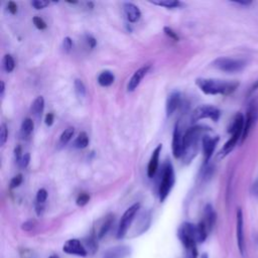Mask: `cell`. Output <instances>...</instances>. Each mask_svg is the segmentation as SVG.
<instances>
[{"instance_id": "cell-28", "label": "cell", "mask_w": 258, "mask_h": 258, "mask_svg": "<svg viewBox=\"0 0 258 258\" xmlns=\"http://www.w3.org/2000/svg\"><path fill=\"white\" fill-rule=\"evenodd\" d=\"M3 67H4V70L7 73H10V72H12L14 70L15 63H14L13 58L10 55H5L4 56V58H3Z\"/></svg>"}, {"instance_id": "cell-47", "label": "cell", "mask_w": 258, "mask_h": 258, "mask_svg": "<svg viewBox=\"0 0 258 258\" xmlns=\"http://www.w3.org/2000/svg\"><path fill=\"white\" fill-rule=\"evenodd\" d=\"M258 89V80H256L254 83H253V85L251 86V88H250V90H249V93L251 94V93H253V92H255V91Z\"/></svg>"}, {"instance_id": "cell-24", "label": "cell", "mask_w": 258, "mask_h": 258, "mask_svg": "<svg viewBox=\"0 0 258 258\" xmlns=\"http://www.w3.org/2000/svg\"><path fill=\"white\" fill-rule=\"evenodd\" d=\"M89 144V138L86 132H81L78 138L75 139L74 141V146L76 148H79V149H83V148H86Z\"/></svg>"}, {"instance_id": "cell-13", "label": "cell", "mask_w": 258, "mask_h": 258, "mask_svg": "<svg viewBox=\"0 0 258 258\" xmlns=\"http://www.w3.org/2000/svg\"><path fill=\"white\" fill-rule=\"evenodd\" d=\"M64 252L71 254V255H77L85 257L88 255V251L85 246L81 243V241L78 239H70L64 244L63 247Z\"/></svg>"}, {"instance_id": "cell-36", "label": "cell", "mask_w": 258, "mask_h": 258, "mask_svg": "<svg viewBox=\"0 0 258 258\" xmlns=\"http://www.w3.org/2000/svg\"><path fill=\"white\" fill-rule=\"evenodd\" d=\"M21 183H22V176H21V175L15 176V177L11 179V181H10V188H11V189L18 188Z\"/></svg>"}, {"instance_id": "cell-44", "label": "cell", "mask_w": 258, "mask_h": 258, "mask_svg": "<svg viewBox=\"0 0 258 258\" xmlns=\"http://www.w3.org/2000/svg\"><path fill=\"white\" fill-rule=\"evenodd\" d=\"M251 194L258 198V179L255 181V183L251 187Z\"/></svg>"}, {"instance_id": "cell-9", "label": "cell", "mask_w": 258, "mask_h": 258, "mask_svg": "<svg viewBox=\"0 0 258 258\" xmlns=\"http://www.w3.org/2000/svg\"><path fill=\"white\" fill-rule=\"evenodd\" d=\"M257 120H258V101L253 100L249 104L247 112H246V117L244 121V129H243V134H242L241 143L246 140L251 129L257 122Z\"/></svg>"}, {"instance_id": "cell-5", "label": "cell", "mask_w": 258, "mask_h": 258, "mask_svg": "<svg viewBox=\"0 0 258 258\" xmlns=\"http://www.w3.org/2000/svg\"><path fill=\"white\" fill-rule=\"evenodd\" d=\"M246 60L241 59H232V58H225L221 57L216 59L213 62V67L226 72V73H238L243 71L246 67Z\"/></svg>"}, {"instance_id": "cell-4", "label": "cell", "mask_w": 258, "mask_h": 258, "mask_svg": "<svg viewBox=\"0 0 258 258\" xmlns=\"http://www.w3.org/2000/svg\"><path fill=\"white\" fill-rule=\"evenodd\" d=\"M175 185V172L173 164L170 161H166L163 165V171L161 176V181L159 186V200L163 202L170 195Z\"/></svg>"}, {"instance_id": "cell-34", "label": "cell", "mask_w": 258, "mask_h": 258, "mask_svg": "<svg viewBox=\"0 0 258 258\" xmlns=\"http://www.w3.org/2000/svg\"><path fill=\"white\" fill-rule=\"evenodd\" d=\"M33 21H34V24L36 25V27L39 28V29H40V30L47 28V23H45V21L41 18L35 17L33 19Z\"/></svg>"}, {"instance_id": "cell-22", "label": "cell", "mask_w": 258, "mask_h": 258, "mask_svg": "<svg viewBox=\"0 0 258 258\" xmlns=\"http://www.w3.org/2000/svg\"><path fill=\"white\" fill-rule=\"evenodd\" d=\"M34 128H35V123L33 119L30 118H25L22 123H21V128H20V132H21V135L22 138L26 139V138H29L30 134L33 133L34 131Z\"/></svg>"}, {"instance_id": "cell-12", "label": "cell", "mask_w": 258, "mask_h": 258, "mask_svg": "<svg viewBox=\"0 0 258 258\" xmlns=\"http://www.w3.org/2000/svg\"><path fill=\"white\" fill-rule=\"evenodd\" d=\"M173 155L176 159L183 157L184 153V135H181V129L179 123L176 124L173 135Z\"/></svg>"}, {"instance_id": "cell-33", "label": "cell", "mask_w": 258, "mask_h": 258, "mask_svg": "<svg viewBox=\"0 0 258 258\" xmlns=\"http://www.w3.org/2000/svg\"><path fill=\"white\" fill-rule=\"evenodd\" d=\"M90 201V196L86 193H82L81 195H79V197L77 198V205L80 206V207H83L85 206L88 202Z\"/></svg>"}, {"instance_id": "cell-8", "label": "cell", "mask_w": 258, "mask_h": 258, "mask_svg": "<svg viewBox=\"0 0 258 258\" xmlns=\"http://www.w3.org/2000/svg\"><path fill=\"white\" fill-rule=\"evenodd\" d=\"M221 116V112L218 108H216L215 106H212V105H201L199 107H197L194 112L191 115V121L194 122H197V121H199L201 119H205V118H210L215 122L219 120Z\"/></svg>"}, {"instance_id": "cell-14", "label": "cell", "mask_w": 258, "mask_h": 258, "mask_svg": "<svg viewBox=\"0 0 258 258\" xmlns=\"http://www.w3.org/2000/svg\"><path fill=\"white\" fill-rule=\"evenodd\" d=\"M149 69H150L149 65L143 66V67H141L140 69H139L138 71H136L133 74V76L131 77V79L129 80L128 85H127V91H128V92H133V91L139 86L141 80L145 77L146 74L149 71Z\"/></svg>"}, {"instance_id": "cell-46", "label": "cell", "mask_w": 258, "mask_h": 258, "mask_svg": "<svg viewBox=\"0 0 258 258\" xmlns=\"http://www.w3.org/2000/svg\"><path fill=\"white\" fill-rule=\"evenodd\" d=\"M233 3H235L237 5H242V6H249L252 4L251 1H235Z\"/></svg>"}, {"instance_id": "cell-6", "label": "cell", "mask_w": 258, "mask_h": 258, "mask_svg": "<svg viewBox=\"0 0 258 258\" xmlns=\"http://www.w3.org/2000/svg\"><path fill=\"white\" fill-rule=\"evenodd\" d=\"M178 236L185 248L197 246V225L189 222L184 223L179 228Z\"/></svg>"}, {"instance_id": "cell-23", "label": "cell", "mask_w": 258, "mask_h": 258, "mask_svg": "<svg viewBox=\"0 0 258 258\" xmlns=\"http://www.w3.org/2000/svg\"><path fill=\"white\" fill-rule=\"evenodd\" d=\"M114 221V217L112 215H108L107 217L105 218V220L103 221L101 227H100V229H99V232L97 234V237L99 239H102L106 234L108 233V231L110 230L111 228V226H112V223Z\"/></svg>"}, {"instance_id": "cell-15", "label": "cell", "mask_w": 258, "mask_h": 258, "mask_svg": "<svg viewBox=\"0 0 258 258\" xmlns=\"http://www.w3.org/2000/svg\"><path fill=\"white\" fill-rule=\"evenodd\" d=\"M161 149H162V144H159L156 149L154 150L153 155H151V158L149 159L148 162V166H147V176L148 178H154L155 175L157 174L158 168H159V155L161 153Z\"/></svg>"}, {"instance_id": "cell-25", "label": "cell", "mask_w": 258, "mask_h": 258, "mask_svg": "<svg viewBox=\"0 0 258 258\" xmlns=\"http://www.w3.org/2000/svg\"><path fill=\"white\" fill-rule=\"evenodd\" d=\"M150 3L166 8H176L181 5V3L179 1H177V0H158V1H150Z\"/></svg>"}, {"instance_id": "cell-35", "label": "cell", "mask_w": 258, "mask_h": 258, "mask_svg": "<svg viewBox=\"0 0 258 258\" xmlns=\"http://www.w3.org/2000/svg\"><path fill=\"white\" fill-rule=\"evenodd\" d=\"M50 4L49 1H44V0H35V1H32V5L36 9H42L44 7H47Z\"/></svg>"}, {"instance_id": "cell-2", "label": "cell", "mask_w": 258, "mask_h": 258, "mask_svg": "<svg viewBox=\"0 0 258 258\" xmlns=\"http://www.w3.org/2000/svg\"><path fill=\"white\" fill-rule=\"evenodd\" d=\"M210 128L197 125L189 128L184 134V160L191 162V160L197 156L199 150V143L202 141L203 136L206 131H209Z\"/></svg>"}, {"instance_id": "cell-32", "label": "cell", "mask_w": 258, "mask_h": 258, "mask_svg": "<svg viewBox=\"0 0 258 258\" xmlns=\"http://www.w3.org/2000/svg\"><path fill=\"white\" fill-rule=\"evenodd\" d=\"M198 257V249L197 246L185 248V258H197Z\"/></svg>"}, {"instance_id": "cell-29", "label": "cell", "mask_w": 258, "mask_h": 258, "mask_svg": "<svg viewBox=\"0 0 258 258\" xmlns=\"http://www.w3.org/2000/svg\"><path fill=\"white\" fill-rule=\"evenodd\" d=\"M85 242H86V246H88V248H89V252L94 253L97 250V242H96L95 236L88 237L85 240Z\"/></svg>"}, {"instance_id": "cell-50", "label": "cell", "mask_w": 258, "mask_h": 258, "mask_svg": "<svg viewBox=\"0 0 258 258\" xmlns=\"http://www.w3.org/2000/svg\"><path fill=\"white\" fill-rule=\"evenodd\" d=\"M202 258H208V256H207V254H204V255L202 256Z\"/></svg>"}, {"instance_id": "cell-30", "label": "cell", "mask_w": 258, "mask_h": 258, "mask_svg": "<svg viewBox=\"0 0 258 258\" xmlns=\"http://www.w3.org/2000/svg\"><path fill=\"white\" fill-rule=\"evenodd\" d=\"M48 199V192L45 191L44 189H40L39 190L38 194H37V205H42L44 204V202L47 201Z\"/></svg>"}, {"instance_id": "cell-37", "label": "cell", "mask_w": 258, "mask_h": 258, "mask_svg": "<svg viewBox=\"0 0 258 258\" xmlns=\"http://www.w3.org/2000/svg\"><path fill=\"white\" fill-rule=\"evenodd\" d=\"M22 150H21V146L20 145H18L17 147L14 148V159H15V161H17L18 163L20 164V161L22 159Z\"/></svg>"}, {"instance_id": "cell-43", "label": "cell", "mask_w": 258, "mask_h": 258, "mask_svg": "<svg viewBox=\"0 0 258 258\" xmlns=\"http://www.w3.org/2000/svg\"><path fill=\"white\" fill-rule=\"evenodd\" d=\"M54 119H55L54 114L53 113H48L47 116H45V119H44L45 124H47L48 126H52L53 123H54Z\"/></svg>"}, {"instance_id": "cell-27", "label": "cell", "mask_w": 258, "mask_h": 258, "mask_svg": "<svg viewBox=\"0 0 258 258\" xmlns=\"http://www.w3.org/2000/svg\"><path fill=\"white\" fill-rule=\"evenodd\" d=\"M74 86H75V92L76 94H77V96L79 98H84L86 95V87L84 83L81 80L77 79V80H75Z\"/></svg>"}, {"instance_id": "cell-17", "label": "cell", "mask_w": 258, "mask_h": 258, "mask_svg": "<svg viewBox=\"0 0 258 258\" xmlns=\"http://www.w3.org/2000/svg\"><path fill=\"white\" fill-rule=\"evenodd\" d=\"M123 8H124V13L126 15V19L128 20L129 22L135 23L140 20L141 12H140L139 8L135 4H133L131 2H125L123 4Z\"/></svg>"}, {"instance_id": "cell-51", "label": "cell", "mask_w": 258, "mask_h": 258, "mask_svg": "<svg viewBox=\"0 0 258 258\" xmlns=\"http://www.w3.org/2000/svg\"><path fill=\"white\" fill-rule=\"evenodd\" d=\"M257 241H258V239H257Z\"/></svg>"}, {"instance_id": "cell-41", "label": "cell", "mask_w": 258, "mask_h": 258, "mask_svg": "<svg viewBox=\"0 0 258 258\" xmlns=\"http://www.w3.org/2000/svg\"><path fill=\"white\" fill-rule=\"evenodd\" d=\"M29 161H30V155H29L28 153H26V154H24V155H23V157H22V159H21V161H20V165H21V168L25 169L26 166L28 165Z\"/></svg>"}, {"instance_id": "cell-48", "label": "cell", "mask_w": 258, "mask_h": 258, "mask_svg": "<svg viewBox=\"0 0 258 258\" xmlns=\"http://www.w3.org/2000/svg\"><path fill=\"white\" fill-rule=\"evenodd\" d=\"M4 90H5L4 82H1V89H0V95H1V97H3L4 95Z\"/></svg>"}, {"instance_id": "cell-11", "label": "cell", "mask_w": 258, "mask_h": 258, "mask_svg": "<svg viewBox=\"0 0 258 258\" xmlns=\"http://www.w3.org/2000/svg\"><path fill=\"white\" fill-rule=\"evenodd\" d=\"M236 233H237V244L240 253L243 255L245 251V240H244V220L243 212L239 208L237 211V224H236Z\"/></svg>"}, {"instance_id": "cell-31", "label": "cell", "mask_w": 258, "mask_h": 258, "mask_svg": "<svg viewBox=\"0 0 258 258\" xmlns=\"http://www.w3.org/2000/svg\"><path fill=\"white\" fill-rule=\"evenodd\" d=\"M8 136V131H7V126L6 124L2 123L1 127H0V145L3 146L7 140Z\"/></svg>"}, {"instance_id": "cell-26", "label": "cell", "mask_w": 258, "mask_h": 258, "mask_svg": "<svg viewBox=\"0 0 258 258\" xmlns=\"http://www.w3.org/2000/svg\"><path fill=\"white\" fill-rule=\"evenodd\" d=\"M74 133H75L74 127H69L65 129V131L60 136V145H66L72 139Z\"/></svg>"}, {"instance_id": "cell-10", "label": "cell", "mask_w": 258, "mask_h": 258, "mask_svg": "<svg viewBox=\"0 0 258 258\" xmlns=\"http://www.w3.org/2000/svg\"><path fill=\"white\" fill-rule=\"evenodd\" d=\"M218 142H219V136H210L208 134H205L203 136L202 148L204 155V165H206L210 161Z\"/></svg>"}, {"instance_id": "cell-3", "label": "cell", "mask_w": 258, "mask_h": 258, "mask_svg": "<svg viewBox=\"0 0 258 258\" xmlns=\"http://www.w3.org/2000/svg\"><path fill=\"white\" fill-rule=\"evenodd\" d=\"M244 121H245V117L241 113H238L235 116L232 125L229 129V133H231V138L224 144L221 150L222 157H225L230 154L234 149V147L237 145L238 141L242 139V134H243V129H244Z\"/></svg>"}, {"instance_id": "cell-21", "label": "cell", "mask_w": 258, "mask_h": 258, "mask_svg": "<svg viewBox=\"0 0 258 258\" xmlns=\"http://www.w3.org/2000/svg\"><path fill=\"white\" fill-rule=\"evenodd\" d=\"M43 109H44V99L42 96H39L32 104V108H30V110H32V113L37 118H40Z\"/></svg>"}, {"instance_id": "cell-45", "label": "cell", "mask_w": 258, "mask_h": 258, "mask_svg": "<svg viewBox=\"0 0 258 258\" xmlns=\"http://www.w3.org/2000/svg\"><path fill=\"white\" fill-rule=\"evenodd\" d=\"M87 41H88V43H89V45H90L91 48H94L95 45H96V40L93 37L88 36L87 37Z\"/></svg>"}, {"instance_id": "cell-40", "label": "cell", "mask_w": 258, "mask_h": 258, "mask_svg": "<svg viewBox=\"0 0 258 258\" xmlns=\"http://www.w3.org/2000/svg\"><path fill=\"white\" fill-rule=\"evenodd\" d=\"M36 225V221L35 220H29V221H26L22 224V229L25 230V231H29L32 230L34 227Z\"/></svg>"}, {"instance_id": "cell-16", "label": "cell", "mask_w": 258, "mask_h": 258, "mask_svg": "<svg viewBox=\"0 0 258 258\" xmlns=\"http://www.w3.org/2000/svg\"><path fill=\"white\" fill-rule=\"evenodd\" d=\"M131 253V249L127 246H115L105 251L102 258H127Z\"/></svg>"}, {"instance_id": "cell-39", "label": "cell", "mask_w": 258, "mask_h": 258, "mask_svg": "<svg viewBox=\"0 0 258 258\" xmlns=\"http://www.w3.org/2000/svg\"><path fill=\"white\" fill-rule=\"evenodd\" d=\"M63 48H64V51L66 53H70L71 50L73 49V41H72V40L69 37L64 39V40H63Z\"/></svg>"}, {"instance_id": "cell-18", "label": "cell", "mask_w": 258, "mask_h": 258, "mask_svg": "<svg viewBox=\"0 0 258 258\" xmlns=\"http://www.w3.org/2000/svg\"><path fill=\"white\" fill-rule=\"evenodd\" d=\"M216 217L217 216H216V212L214 208L212 207V205L208 204L204 210V219L202 220V222L206 225L209 232L213 229V227L216 223Z\"/></svg>"}, {"instance_id": "cell-19", "label": "cell", "mask_w": 258, "mask_h": 258, "mask_svg": "<svg viewBox=\"0 0 258 258\" xmlns=\"http://www.w3.org/2000/svg\"><path fill=\"white\" fill-rule=\"evenodd\" d=\"M180 104V94L179 92H173L166 100V105H165V110H166V115L169 117L172 116L175 111L179 108V106Z\"/></svg>"}, {"instance_id": "cell-7", "label": "cell", "mask_w": 258, "mask_h": 258, "mask_svg": "<svg viewBox=\"0 0 258 258\" xmlns=\"http://www.w3.org/2000/svg\"><path fill=\"white\" fill-rule=\"evenodd\" d=\"M139 208H140V204L136 203V204H133L131 207H129L125 211V213L123 214L122 218H121L119 226H118V230H117V238L118 239H122L127 234L129 227H130L134 217L136 216V214H138Z\"/></svg>"}, {"instance_id": "cell-1", "label": "cell", "mask_w": 258, "mask_h": 258, "mask_svg": "<svg viewBox=\"0 0 258 258\" xmlns=\"http://www.w3.org/2000/svg\"><path fill=\"white\" fill-rule=\"evenodd\" d=\"M196 84L207 95H230L239 87L238 82L205 78L197 79Z\"/></svg>"}, {"instance_id": "cell-20", "label": "cell", "mask_w": 258, "mask_h": 258, "mask_svg": "<svg viewBox=\"0 0 258 258\" xmlns=\"http://www.w3.org/2000/svg\"><path fill=\"white\" fill-rule=\"evenodd\" d=\"M115 77L112 72L110 71H103L98 76V83L102 87H109L114 83Z\"/></svg>"}, {"instance_id": "cell-38", "label": "cell", "mask_w": 258, "mask_h": 258, "mask_svg": "<svg viewBox=\"0 0 258 258\" xmlns=\"http://www.w3.org/2000/svg\"><path fill=\"white\" fill-rule=\"evenodd\" d=\"M163 30H164V34H165L166 36H168L170 39H172V40H176V41L179 40V36L177 35V33L174 32V30H173L171 27L165 26V27L163 28Z\"/></svg>"}, {"instance_id": "cell-49", "label": "cell", "mask_w": 258, "mask_h": 258, "mask_svg": "<svg viewBox=\"0 0 258 258\" xmlns=\"http://www.w3.org/2000/svg\"><path fill=\"white\" fill-rule=\"evenodd\" d=\"M49 258H60V257L57 256V255H52V256H50Z\"/></svg>"}, {"instance_id": "cell-42", "label": "cell", "mask_w": 258, "mask_h": 258, "mask_svg": "<svg viewBox=\"0 0 258 258\" xmlns=\"http://www.w3.org/2000/svg\"><path fill=\"white\" fill-rule=\"evenodd\" d=\"M7 9L11 14H15L18 12V5L17 3H14L13 1H9L7 3Z\"/></svg>"}]
</instances>
